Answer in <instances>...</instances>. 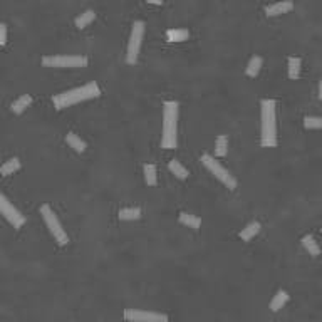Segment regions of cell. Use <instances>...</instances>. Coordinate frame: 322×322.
Wrapping results in <instances>:
<instances>
[{
    "instance_id": "6da1fadb",
    "label": "cell",
    "mask_w": 322,
    "mask_h": 322,
    "mask_svg": "<svg viewBox=\"0 0 322 322\" xmlns=\"http://www.w3.org/2000/svg\"><path fill=\"white\" fill-rule=\"evenodd\" d=\"M99 96H101L99 86H97V82L91 80V82L84 84V86H80V87H74V89H69L61 94H56V96L52 97V102H54V108H56L57 111H61V109H65L72 104L94 99V97H99Z\"/></svg>"
},
{
    "instance_id": "7a4b0ae2",
    "label": "cell",
    "mask_w": 322,
    "mask_h": 322,
    "mask_svg": "<svg viewBox=\"0 0 322 322\" xmlns=\"http://www.w3.org/2000/svg\"><path fill=\"white\" fill-rule=\"evenodd\" d=\"M178 102L166 101L163 104V136L161 148L175 149L178 145Z\"/></svg>"
},
{
    "instance_id": "3957f363",
    "label": "cell",
    "mask_w": 322,
    "mask_h": 322,
    "mask_svg": "<svg viewBox=\"0 0 322 322\" xmlns=\"http://www.w3.org/2000/svg\"><path fill=\"white\" fill-rule=\"evenodd\" d=\"M260 121H262V146L274 148L277 145V118H275V101H260Z\"/></svg>"
},
{
    "instance_id": "277c9868",
    "label": "cell",
    "mask_w": 322,
    "mask_h": 322,
    "mask_svg": "<svg viewBox=\"0 0 322 322\" xmlns=\"http://www.w3.org/2000/svg\"><path fill=\"white\" fill-rule=\"evenodd\" d=\"M40 215H42L44 222H46V225H47V228H49L50 235H52L54 240L57 242V245H61V247H65V245L69 243V237H67V233H65V230L62 228V223L59 222L57 215L54 213L52 208H50L47 203H44L42 207H40Z\"/></svg>"
},
{
    "instance_id": "5b68a950",
    "label": "cell",
    "mask_w": 322,
    "mask_h": 322,
    "mask_svg": "<svg viewBox=\"0 0 322 322\" xmlns=\"http://www.w3.org/2000/svg\"><path fill=\"white\" fill-rule=\"evenodd\" d=\"M201 163H203V166L207 168V170L210 171V173L213 175L218 181L223 183V185H225L228 190H235L237 188V180L233 178V175L230 173L226 168H223L211 155H207V153H205V155L201 156Z\"/></svg>"
},
{
    "instance_id": "8992f818",
    "label": "cell",
    "mask_w": 322,
    "mask_h": 322,
    "mask_svg": "<svg viewBox=\"0 0 322 322\" xmlns=\"http://www.w3.org/2000/svg\"><path fill=\"white\" fill-rule=\"evenodd\" d=\"M143 35H145V22L136 20L131 27V35L129 42H128V54H126V62L131 65H134L138 62V56H140Z\"/></svg>"
},
{
    "instance_id": "52a82bcc",
    "label": "cell",
    "mask_w": 322,
    "mask_h": 322,
    "mask_svg": "<svg viewBox=\"0 0 322 322\" xmlns=\"http://www.w3.org/2000/svg\"><path fill=\"white\" fill-rule=\"evenodd\" d=\"M42 65L46 67H84L87 65L86 56H46L42 57Z\"/></svg>"
},
{
    "instance_id": "ba28073f",
    "label": "cell",
    "mask_w": 322,
    "mask_h": 322,
    "mask_svg": "<svg viewBox=\"0 0 322 322\" xmlns=\"http://www.w3.org/2000/svg\"><path fill=\"white\" fill-rule=\"evenodd\" d=\"M0 215H2V217L17 230H19L20 226L25 223V217L20 213L19 210H17L16 207H14L12 201L7 198L2 192H0Z\"/></svg>"
},
{
    "instance_id": "9c48e42d",
    "label": "cell",
    "mask_w": 322,
    "mask_h": 322,
    "mask_svg": "<svg viewBox=\"0 0 322 322\" xmlns=\"http://www.w3.org/2000/svg\"><path fill=\"white\" fill-rule=\"evenodd\" d=\"M124 319L129 322H170V317L161 312H151V310H140V309H126L124 310Z\"/></svg>"
},
{
    "instance_id": "30bf717a",
    "label": "cell",
    "mask_w": 322,
    "mask_h": 322,
    "mask_svg": "<svg viewBox=\"0 0 322 322\" xmlns=\"http://www.w3.org/2000/svg\"><path fill=\"white\" fill-rule=\"evenodd\" d=\"M294 9V3L290 0H282V2H275V3H270V5L265 7V14L269 17H275L280 16V14H285L289 10Z\"/></svg>"
},
{
    "instance_id": "8fae6325",
    "label": "cell",
    "mask_w": 322,
    "mask_h": 322,
    "mask_svg": "<svg viewBox=\"0 0 322 322\" xmlns=\"http://www.w3.org/2000/svg\"><path fill=\"white\" fill-rule=\"evenodd\" d=\"M31 104H32V96H29V94H22L20 97H17V99L12 102L10 111H12L14 114H22V113H24Z\"/></svg>"
},
{
    "instance_id": "7c38bea8",
    "label": "cell",
    "mask_w": 322,
    "mask_h": 322,
    "mask_svg": "<svg viewBox=\"0 0 322 322\" xmlns=\"http://www.w3.org/2000/svg\"><path fill=\"white\" fill-rule=\"evenodd\" d=\"M260 228H262V226H260V223H258V222H250V223H247V225H245V228H242L240 239L243 240V242L252 240L255 235H258Z\"/></svg>"
},
{
    "instance_id": "4fadbf2b",
    "label": "cell",
    "mask_w": 322,
    "mask_h": 322,
    "mask_svg": "<svg viewBox=\"0 0 322 322\" xmlns=\"http://www.w3.org/2000/svg\"><path fill=\"white\" fill-rule=\"evenodd\" d=\"M302 247L306 248L307 252H309V255H312V257H317V255L321 254V248H319V243L316 242L312 235H304L302 240H301Z\"/></svg>"
},
{
    "instance_id": "5bb4252c",
    "label": "cell",
    "mask_w": 322,
    "mask_h": 322,
    "mask_svg": "<svg viewBox=\"0 0 322 322\" xmlns=\"http://www.w3.org/2000/svg\"><path fill=\"white\" fill-rule=\"evenodd\" d=\"M262 57L260 56H254L250 61H248L247 67H245V74L248 76V78H255V76H258V72H260L262 69Z\"/></svg>"
},
{
    "instance_id": "9a60e30c",
    "label": "cell",
    "mask_w": 322,
    "mask_h": 322,
    "mask_svg": "<svg viewBox=\"0 0 322 322\" xmlns=\"http://www.w3.org/2000/svg\"><path fill=\"white\" fill-rule=\"evenodd\" d=\"M287 302H289V292L279 290L275 295H274L272 302H270V310H272V312H277V310H280Z\"/></svg>"
},
{
    "instance_id": "2e32d148",
    "label": "cell",
    "mask_w": 322,
    "mask_h": 322,
    "mask_svg": "<svg viewBox=\"0 0 322 322\" xmlns=\"http://www.w3.org/2000/svg\"><path fill=\"white\" fill-rule=\"evenodd\" d=\"M19 168H20V160L19 158H10V160H7L2 166H0V175H2V177H9V175L16 173Z\"/></svg>"
},
{
    "instance_id": "e0dca14e",
    "label": "cell",
    "mask_w": 322,
    "mask_h": 322,
    "mask_svg": "<svg viewBox=\"0 0 322 322\" xmlns=\"http://www.w3.org/2000/svg\"><path fill=\"white\" fill-rule=\"evenodd\" d=\"M168 168H170V171L178 178V180H186V178H188V170L183 166L180 161L171 160L170 163H168Z\"/></svg>"
},
{
    "instance_id": "ac0fdd59",
    "label": "cell",
    "mask_w": 322,
    "mask_h": 322,
    "mask_svg": "<svg viewBox=\"0 0 322 322\" xmlns=\"http://www.w3.org/2000/svg\"><path fill=\"white\" fill-rule=\"evenodd\" d=\"M65 143H67V145L71 146L74 151H78V153L86 151V143L80 140L76 133H67V136H65Z\"/></svg>"
},
{
    "instance_id": "d6986e66",
    "label": "cell",
    "mask_w": 322,
    "mask_h": 322,
    "mask_svg": "<svg viewBox=\"0 0 322 322\" xmlns=\"http://www.w3.org/2000/svg\"><path fill=\"white\" fill-rule=\"evenodd\" d=\"M140 218H141L140 208L129 207V208H123V210H119V220L133 222V220H140Z\"/></svg>"
},
{
    "instance_id": "ffe728a7",
    "label": "cell",
    "mask_w": 322,
    "mask_h": 322,
    "mask_svg": "<svg viewBox=\"0 0 322 322\" xmlns=\"http://www.w3.org/2000/svg\"><path fill=\"white\" fill-rule=\"evenodd\" d=\"M178 220H180L181 225L188 226V228H200V225H201V220L198 217L186 213V211H181L180 217H178Z\"/></svg>"
},
{
    "instance_id": "44dd1931",
    "label": "cell",
    "mask_w": 322,
    "mask_h": 322,
    "mask_svg": "<svg viewBox=\"0 0 322 322\" xmlns=\"http://www.w3.org/2000/svg\"><path fill=\"white\" fill-rule=\"evenodd\" d=\"M145 181L146 185L149 186H155L156 183H158V175H156V166L153 163H146L145 164Z\"/></svg>"
},
{
    "instance_id": "7402d4cb",
    "label": "cell",
    "mask_w": 322,
    "mask_h": 322,
    "mask_svg": "<svg viewBox=\"0 0 322 322\" xmlns=\"http://www.w3.org/2000/svg\"><path fill=\"white\" fill-rule=\"evenodd\" d=\"M166 37L170 42H183L190 37V32L186 29H171L166 32Z\"/></svg>"
},
{
    "instance_id": "603a6c76",
    "label": "cell",
    "mask_w": 322,
    "mask_h": 322,
    "mask_svg": "<svg viewBox=\"0 0 322 322\" xmlns=\"http://www.w3.org/2000/svg\"><path fill=\"white\" fill-rule=\"evenodd\" d=\"M94 19H96V14H94V10H86V12H82L80 16L76 17L74 24H76V27H78V29H84L86 25H89Z\"/></svg>"
},
{
    "instance_id": "cb8c5ba5",
    "label": "cell",
    "mask_w": 322,
    "mask_h": 322,
    "mask_svg": "<svg viewBox=\"0 0 322 322\" xmlns=\"http://www.w3.org/2000/svg\"><path fill=\"white\" fill-rule=\"evenodd\" d=\"M289 64V78L290 79H297L299 74H301V59L299 57H289L287 61Z\"/></svg>"
},
{
    "instance_id": "d4e9b609",
    "label": "cell",
    "mask_w": 322,
    "mask_h": 322,
    "mask_svg": "<svg viewBox=\"0 0 322 322\" xmlns=\"http://www.w3.org/2000/svg\"><path fill=\"white\" fill-rule=\"evenodd\" d=\"M226 151H228V138L225 134H220L217 138V143H215V155L223 158L226 155Z\"/></svg>"
},
{
    "instance_id": "484cf974",
    "label": "cell",
    "mask_w": 322,
    "mask_h": 322,
    "mask_svg": "<svg viewBox=\"0 0 322 322\" xmlns=\"http://www.w3.org/2000/svg\"><path fill=\"white\" fill-rule=\"evenodd\" d=\"M304 126H306L307 129H319L322 126V119L319 116H307V118L304 119Z\"/></svg>"
},
{
    "instance_id": "4316f807",
    "label": "cell",
    "mask_w": 322,
    "mask_h": 322,
    "mask_svg": "<svg viewBox=\"0 0 322 322\" xmlns=\"http://www.w3.org/2000/svg\"><path fill=\"white\" fill-rule=\"evenodd\" d=\"M7 42V25L3 22H0V46Z\"/></svg>"
}]
</instances>
